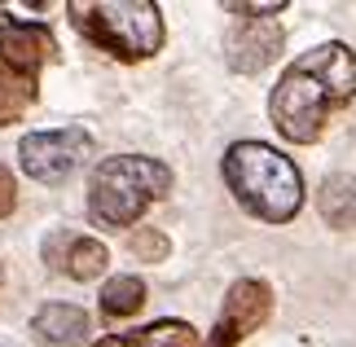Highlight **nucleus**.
Returning a JSON list of instances; mask_svg holds the SVG:
<instances>
[{
	"label": "nucleus",
	"instance_id": "obj_4",
	"mask_svg": "<svg viewBox=\"0 0 356 347\" xmlns=\"http://www.w3.org/2000/svg\"><path fill=\"white\" fill-rule=\"evenodd\" d=\"M66 13L92 49L119 62L154 58L163 45V13L149 0H97V5H71Z\"/></svg>",
	"mask_w": 356,
	"mask_h": 347
},
{
	"label": "nucleus",
	"instance_id": "obj_5",
	"mask_svg": "<svg viewBox=\"0 0 356 347\" xmlns=\"http://www.w3.org/2000/svg\"><path fill=\"white\" fill-rule=\"evenodd\" d=\"M49 58H53L49 26L0 18V128L31 110L40 92V71Z\"/></svg>",
	"mask_w": 356,
	"mask_h": 347
},
{
	"label": "nucleus",
	"instance_id": "obj_11",
	"mask_svg": "<svg viewBox=\"0 0 356 347\" xmlns=\"http://www.w3.org/2000/svg\"><path fill=\"white\" fill-rule=\"evenodd\" d=\"M321 216L330 220L334 229L356 225V176L334 172L321 180Z\"/></svg>",
	"mask_w": 356,
	"mask_h": 347
},
{
	"label": "nucleus",
	"instance_id": "obj_6",
	"mask_svg": "<svg viewBox=\"0 0 356 347\" xmlns=\"http://www.w3.org/2000/svg\"><path fill=\"white\" fill-rule=\"evenodd\" d=\"M88 150H92V136L84 128H53V132H26L22 145H18V159H22V172L31 180H40V185H62L88 159Z\"/></svg>",
	"mask_w": 356,
	"mask_h": 347
},
{
	"label": "nucleus",
	"instance_id": "obj_9",
	"mask_svg": "<svg viewBox=\"0 0 356 347\" xmlns=\"http://www.w3.org/2000/svg\"><path fill=\"white\" fill-rule=\"evenodd\" d=\"M31 330L44 347H84L88 334H92V321L75 303H44V308L35 312Z\"/></svg>",
	"mask_w": 356,
	"mask_h": 347
},
{
	"label": "nucleus",
	"instance_id": "obj_16",
	"mask_svg": "<svg viewBox=\"0 0 356 347\" xmlns=\"http://www.w3.org/2000/svg\"><path fill=\"white\" fill-rule=\"evenodd\" d=\"M13 207H18V185H13L9 168H0V220L13 216Z\"/></svg>",
	"mask_w": 356,
	"mask_h": 347
},
{
	"label": "nucleus",
	"instance_id": "obj_12",
	"mask_svg": "<svg viewBox=\"0 0 356 347\" xmlns=\"http://www.w3.org/2000/svg\"><path fill=\"white\" fill-rule=\"evenodd\" d=\"M145 308V282L141 277L119 273L102 286V316L106 321H123V316H136Z\"/></svg>",
	"mask_w": 356,
	"mask_h": 347
},
{
	"label": "nucleus",
	"instance_id": "obj_7",
	"mask_svg": "<svg viewBox=\"0 0 356 347\" xmlns=\"http://www.w3.org/2000/svg\"><path fill=\"white\" fill-rule=\"evenodd\" d=\"M268 312H273L268 282H259V277H242V282L229 286L225 308H220V316H216V330H211V339L202 347H238L251 330H259L268 321Z\"/></svg>",
	"mask_w": 356,
	"mask_h": 347
},
{
	"label": "nucleus",
	"instance_id": "obj_14",
	"mask_svg": "<svg viewBox=\"0 0 356 347\" xmlns=\"http://www.w3.org/2000/svg\"><path fill=\"white\" fill-rule=\"evenodd\" d=\"M168 233H159V229H136L132 233V255L136 259H145V264H159V259H168Z\"/></svg>",
	"mask_w": 356,
	"mask_h": 347
},
{
	"label": "nucleus",
	"instance_id": "obj_10",
	"mask_svg": "<svg viewBox=\"0 0 356 347\" xmlns=\"http://www.w3.org/2000/svg\"><path fill=\"white\" fill-rule=\"evenodd\" d=\"M194 325L185 321H154V325H136L123 330V334H111L92 347H194Z\"/></svg>",
	"mask_w": 356,
	"mask_h": 347
},
{
	"label": "nucleus",
	"instance_id": "obj_13",
	"mask_svg": "<svg viewBox=\"0 0 356 347\" xmlns=\"http://www.w3.org/2000/svg\"><path fill=\"white\" fill-rule=\"evenodd\" d=\"M106 246L97 242V238H66V251H62V268L75 277V282H92L102 268H106Z\"/></svg>",
	"mask_w": 356,
	"mask_h": 347
},
{
	"label": "nucleus",
	"instance_id": "obj_1",
	"mask_svg": "<svg viewBox=\"0 0 356 347\" xmlns=\"http://www.w3.org/2000/svg\"><path fill=\"white\" fill-rule=\"evenodd\" d=\"M356 97V53L348 45H317L304 58H295V66L277 79V88L268 97V115L286 141L312 145L321 141L325 123L339 106H348Z\"/></svg>",
	"mask_w": 356,
	"mask_h": 347
},
{
	"label": "nucleus",
	"instance_id": "obj_3",
	"mask_svg": "<svg viewBox=\"0 0 356 347\" xmlns=\"http://www.w3.org/2000/svg\"><path fill=\"white\" fill-rule=\"evenodd\" d=\"M172 189L168 163L145 154H115L92 172L88 185V216L102 229H123L145 216V207Z\"/></svg>",
	"mask_w": 356,
	"mask_h": 347
},
{
	"label": "nucleus",
	"instance_id": "obj_2",
	"mask_svg": "<svg viewBox=\"0 0 356 347\" xmlns=\"http://www.w3.org/2000/svg\"><path fill=\"white\" fill-rule=\"evenodd\" d=\"M220 176L234 189V198L264 225H291L299 207H304V176L273 145H259V141L229 145Z\"/></svg>",
	"mask_w": 356,
	"mask_h": 347
},
{
	"label": "nucleus",
	"instance_id": "obj_8",
	"mask_svg": "<svg viewBox=\"0 0 356 347\" xmlns=\"http://www.w3.org/2000/svg\"><path fill=\"white\" fill-rule=\"evenodd\" d=\"M282 53V26L273 18H242L225 40V62L238 75H255Z\"/></svg>",
	"mask_w": 356,
	"mask_h": 347
},
{
	"label": "nucleus",
	"instance_id": "obj_15",
	"mask_svg": "<svg viewBox=\"0 0 356 347\" xmlns=\"http://www.w3.org/2000/svg\"><path fill=\"white\" fill-rule=\"evenodd\" d=\"M229 13H242V18H273V13L286 9V0H268V5H251V0H234V5H225Z\"/></svg>",
	"mask_w": 356,
	"mask_h": 347
}]
</instances>
